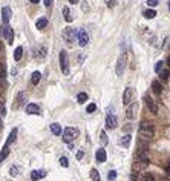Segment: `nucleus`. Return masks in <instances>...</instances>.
Returning a JSON list of instances; mask_svg holds the SVG:
<instances>
[{"mask_svg":"<svg viewBox=\"0 0 170 181\" xmlns=\"http://www.w3.org/2000/svg\"><path fill=\"white\" fill-rule=\"evenodd\" d=\"M147 166H149V158L145 156V155H142V153H139L135 158V161L132 163V170L138 173V172H142Z\"/></svg>","mask_w":170,"mask_h":181,"instance_id":"1","label":"nucleus"},{"mask_svg":"<svg viewBox=\"0 0 170 181\" xmlns=\"http://www.w3.org/2000/svg\"><path fill=\"white\" fill-rule=\"evenodd\" d=\"M126 66H127V54L123 51V52L119 54V57H118V60H116V66H115V72H116L118 77H121V75L124 74Z\"/></svg>","mask_w":170,"mask_h":181,"instance_id":"2","label":"nucleus"},{"mask_svg":"<svg viewBox=\"0 0 170 181\" xmlns=\"http://www.w3.org/2000/svg\"><path fill=\"white\" fill-rule=\"evenodd\" d=\"M78 129L77 127H66L63 132H61V135H63V141L64 143H72L77 137H78Z\"/></svg>","mask_w":170,"mask_h":181,"instance_id":"3","label":"nucleus"},{"mask_svg":"<svg viewBox=\"0 0 170 181\" xmlns=\"http://www.w3.org/2000/svg\"><path fill=\"white\" fill-rule=\"evenodd\" d=\"M153 132H155V127L152 123H147V121H142L141 126H139V135L141 137H145V138H152L153 137Z\"/></svg>","mask_w":170,"mask_h":181,"instance_id":"4","label":"nucleus"},{"mask_svg":"<svg viewBox=\"0 0 170 181\" xmlns=\"http://www.w3.org/2000/svg\"><path fill=\"white\" fill-rule=\"evenodd\" d=\"M63 40L67 43V44H72L74 40H77V32L74 28H66L63 31Z\"/></svg>","mask_w":170,"mask_h":181,"instance_id":"5","label":"nucleus"},{"mask_svg":"<svg viewBox=\"0 0 170 181\" xmlns=\"http://www.w3.org/2000/svg\"><path fill=\"white\" fill-rule=\"evenodd\" d=\"M60 67L64 75L69 74V61H67V54L66 51H60Z\"/></svg>","mask_w":170,"mask_h":181,"instance_id":"6","label":"nucleus"},{"mask_svg":"<svg viewBox=\"0 0 170 181\" xmlns=\"http://www.w3.org/2000/svg\"><path fill=\"white\" fill-rule=\"evenodd\" d=\"M116 124H118L116 115H115V114H107V117H106V129L113 130V129L116 127Z\"/></svg>","mask_w":170,"mask_h":181,"instance_id":"7","label":"nucleus"},{"mask_svg":"<svg viewBox=\"0 0 170 181\" xmlns=\"http://www.w3.org/2000/svg\"><path fill=\"white\" fill-rule=\"evenodd\" d=\"M77 40H78V44L83 48V46H86V44L89 43V34L84 29H80L77 32Z\"/></svg>","mask_w":170,"mask_h":181,"instance_id":"8","label":"nucleus"},{"mask_svg":"<svg viewBox=\"0 0 170 181\" xmlns=\"http://www.w3.org/2000/svg\"><path fill=\"white\" fill-rule=\"evenodd\" d=\"M144 101H145V104H147V107H149V110L152 112V114H156L158 112V106H156V103L152 100V97L149 95V94H144Z\"/></svg>","mask_w":170,"mask_h":181,"instance_id":"9","label":"nucleus"},{"mask_svg":"<svg viewBox=\"0 0 170 181\" xmlns=\"http://www.w3.org/2000/svg\"><path fill=\"white\" fill-rule=\"evenodd\" d=\"M11 17H12L11 8H9V6H3V8H2V21H3L5 25H8L9 20H11Z\"/></svg>","mask_w":170,"mask_h":181,"instance_id":"10","label":"nucleus"},{"mask_svg":"<svg viewBox=\"0 0 170 181\" xmlns=\"http://www.w3.org/2000/svg\"><path fill=\"white\" fill-rule=\"evenodd\" d=\"M136 112H138V103H132V104L127 107V110H126V117H127L129 120H133V118L136 117Z\"/></svg>","mask_w":170,"mask_h":181,"instance_id":"11","label":"nucleus"},{"mask_svg":"<svg viewBox=\"0 0 170 181\" xmlns=\"http://www.w3.org/2000/svg\"><path fill=\"white\" fill-rule=\"evenodd\" d=\"M46 52H47V49H46L44 46H37V48L32 49V55H34L35 58H38V60L44 58V57H46Z\"/></svg>","mask_w":170,"mask_h":181,"instance_id":"12","label":"nucleus"},{"mask_svg":"<svg viewBox=\"0 0 170 181\" xmlns=\"http://www.w3.org/2000/svg\"><path fill=\"white\" fill-rule=\"evenodd\" d=\"M3 35H5V38L8 40V44H12V41H14V31H12V28H11L9 25L5 26V29H3Z\"/></svg>","mask_w":170,"mask_h":181,"instance_id":"13","label":"nucleus"},{"mask_svg":"<svg viewBox=\"0 0 170 181\" xmlns=\"http://www.w3.org/2000/svg\"><path fill=\"white\" fill-rule=\"evenodd\" d=\"M26 114H29V115H37V114H40V106L35 104V103H29V104L26 106Z\"/></svg>","mask_w":170,"mask_h":181,"instance_id":"14","label":"nucleus"},{"mask_svg":"<svg viewBox=\"0 0 170 181\" xmlns=\"http://www.w3.org/2000/svg\"><path fill=\"white\" fill-rule=\"evenodd\" d=\"M95 158H96V161H98V163H104V161H106V158H107L106 150H104L103 147L98 149V150H96V153H95Z\"/></svg>","mask_w":170,"mask_h":181,"instance_id":"15","label":"nucleus"},{"mask_svg":"<svg viewBox=\"0 0 170 181\" xmlns=\"http://www.w3.org/2000/svg\"><path fill=\"white\" fill-rule=\"evenodd\" d=\"M46 176V170H32L31 172V179L32 181H37V179H41V178H44Z\"/></svg>","mask_w":170,"mask_h":181,"instance_id":"16","label":"nucleus"},{"mask_svg":"<svg viewBox=\"0 0 170 181\" xmlns=\"http://www.w3.org/2000/svg\"><path fill=\"white\" fill-rule=\"evenodd\" d=\"M132 94H133V90H132V87H126V90H124V95H123V103H124L126 106H127V104L130 103Z\"/></svg>","mask_w":170,"mask_h":181,"instance_id":"17","label":"nucleus"},{"mask_svg":"<svg viewBox=\"0 0 170 181\" xmlns=\"http://www.w3.org/2000/svg\"><path fill=\"white\" fill-rule=\"evenodd\" d=\"M130 141H132V137H130V135H124V137L118 141V144H119L121 147H129V146H130Z\"/></svg>","mask_w":170,"mask_h":181,"instance_id":"18","label":"nucleus"},{"mask_svg":"<svg viewBox=\"0 0 170 181\" xmlns=\"http://www.w3.org/2000/svg\"><path fill=\"white\" fill-rule=\"evenodd\" d=\"M35 26H37V29H44L46 26H47V18L46 17H40L38 20H37V23H35Z\"/></svg>","mask_w":170,"mask_h":181,"instance_id":"19","label":"nucleus"},{"mask_svg":"<svg viewBox=\"0 0 170 181\" xmlns=\"http://www.w3.org/2000/svg\"><path fill=\"white\" fill-rule=\"evenodd\" d=\"M152 89H153V92H155L156 95H161V92H162V86H161V83H159L158 80H155V81L152 83Z\"/></svg>","mask_w":170,"mask_h":181,"instance_id":"20","label":"nucleus"},{"mask_svg":"<svg viewBox=\"0 0 170 181\" xmlns=\"http://www.w3.org/2000/svg\"><path fill=\"white\" fill-rule=\"evenodd\" d=\"M17 132H18V130H17V127H14V129L11 130L9 137H8V141H6V144H8V146H9L11 143H14V141H15V138H17Z\"/></svg>","mask_w":170,"mask_h":181,"instance_id":"21","label":"nucleus"},{"mask_svg":"<svg viewBox=\"0 0 170 181\" xmlns=\"http://www.w3.org/2000/svg\"><path fill=\"white\" fill-rule=\"evenodd\" d=\"M49 127H51V132H52L54 135H60V133L63 132V130H61V126H60L58 123H52Z\"/></svg>","mask_w":170,"mask_h":181,"instance_id":"22","label":"nucleus"},{"mask_svg":"<svg viewBox=\"0 0 170 181\" xmlns=\"http://www.w3.org/2000/svg\"><path fill=\"white\" fill-rule=\"evenodd\" d=\"M142 15L147 18V20H150V18H155V17H156V11H155V9H145V11L142 12Z\"/></svg>","mask_w":170,"mask_h":181,"instance_id":"23","label":"nucleus"},{"mask_svg":"<svg viewBox=\"0 0 170 181\" xmlns=\"http://www.w3.org/2000/svg\"><path fill=\"white\" fill-rule=\"evenodd\" d=\"M40 78H41V74H40L38 71H34L32 75H31V83H32V84H38Z\"/></svg>","mask_w":170,"mask_h":181,"instance_id":"24","label":"nucleus"},{"mask_svg":"<svg viewBox=\"0 0 170 181\" xmlns=\"http://www.w3.org/2000/svg\"><path fill=\"white\" fill-rule=\"evenodd\" d=\"M21 57H23V48L18 46V48H15V51H14V60H15V61H20Z\"/></svg>","mask_w":170,"mask_h":181,"instance_id":"25","label":"nucleus"},{"mask_svg":"<svg viewBox=\"0 0 170 181\" xmlns=\"http://www.w3.org/2000/svg\"><path fill=\"white\" fill-rule=\"evenodd\" d=\"M63 17H64V20L67 21H72V14H70V11H69V8L66 6V8H63Z\"/></svg>","mask_w":170,"mask_h":181,"instance_id":"26","label":"nucleus"},{"mask_svg":"<svg viewBox=\"0 0 170 181\" xmlns=\"http://www.w3.org/2000/svg\"><path fill=\"white\" fill-rule=\"evenodd\" d=\"M77 101H78L80 104H83L84 101H87V94H86V92H80V94L77 95Z\"/></svg>","mask_w":170,"mask_h":181,"instance_id":"27","label":"nucleus"},{"mask_svg":"<svg viewBox=\"0 0 170 181\" xmlns=\"http://www.w3.org/2000/svg\"><path fill=\"white\" fill-rule=\"evenodd\" d=\"M8 155H9V146H8V144H5V147H3L2 153H0V161L5 160V158H6Z\"/></svg>","mask_w":170,"mask_h":181,"instance_id":"28","label":"nucleus"},{"mask_svg":"<svg viewBox=\"0 0 170 181\" xmlns=\"http://www.w3.org/2000/svg\"><path fill=\"white\" fill-rule=\"evenodd\" d=\"M158 74H159V77H161L162 80H168V77H170V71H168V69H161Z\"/></svg>","mask_w":170,"mask_h":181,"instance_id":"29","label":"nucleus"},{"mask_svg":"<svg viewBox=\"0 0 170 181\" xmlns=\"http://www.w3.org/2000/svg\"><path fill=\"white\" fill-rule=\"evenodd\" d=\"M90 178H92V181H100V173H98V170L92 169V170H90Z\"/></svg>","mask_w":170,"mask_h":181,"instance_id":"30","label":"nucleus"},{"mask_svg":"<svg viewBox=\"0 0 170 181\" xmlns=\"http://www.w3.org/2000/svg\"><path fill=\"white\" fill-rule=\"evenodd\" d=\"M100 141H101V144H103V146L109 143V138H107V135H106V132H104V130L100 133Z\"/></svg>","mask_w":170,"mask_h":181,"instance_id":"31","label":"nucleus"},{"mask_svg":"<svg viewBox=\"0 0 170 181\" xmlns=\"http://www.w3.org/2000/svg\"><path fill=\"white\" fill-rule=\"evenodd\" d=\"M60 164H61V167H69V160L66 156H61L60 158Z\"/></svg>","mask_w":170,"mask_h":181,"instance_id":"32","label":"nucleus"},{"mask_svg":"<svg viewBox=\"0 0 170 181\" xmlns=\"http://www.w3.org/2000/svg\"><path fill=\"white\" fill-rule=\"evenodd\" d=\"M5 77H6V69L3 64H0V80H5Z\"/></svg>","mask_w":170,"mask_h":181,"instance_id":"33","label":"nucleus"},{"mask_svg":"<svg viewBox=\"0 0 170 181\" xmlns=\"http://www.w3.org/2000/svg\"><path fill=\"white\" fill-rule=\"evenodd\" d=\"M86 110H87V114H92V112L96 110V104H95V103H90V104L86 107Z\"/></svg>","mask_w":170,"mask_h":181,"instance_id":"34","label":"nucleus"},{"mask_svg":"<svg viewBox=\"0 0 170 181\" xmlns=\"http://www.w3.org/2000/svg\"><path fill=\"white\" fill-rule=\"evenodd\" d=\"M17 173H18V167H17V166H12V167L9 169V175H11V176H17Z\"/></svg>","mask_w":170,"mask_h":181,"instance_id":"35","label":"nucleus"},{"mask_svg":"<svg viewBox=\"0 0 170 181\" xmlns=\"http://www.w3.org/2000/svg\"><path fill=\"white\" fill-rule=\"evenodd\" d=\"M115 178H116V172H115V170H110V172L107 173V179H109V181H113Z\"/></svg>","mask_w":170,"mask_h":181,"instance_id":"36","label":"nucleus"},{"mask_svg":"<svg viewBox=\"0 0 170 181\" xmlns=\"http://www.w3.org/2000/svg\"><path fill=\"white\" fill-rule=\"evenodd\" d=\"M162 66H164V63H162V61H158V63L155 64V72H159V71L162 69Z\"/></svg>","mask_w":170,"mask_h":181,"instance_id":"37","label":"nucleus"},{"mask_svg":"<svg viewBox=\"0 0 170 181\" xmlns=\"http://www.w3.org/2000/svg\"><path fill=\"white\" fill-rule=\"evenodd\" d=\"M159 3V0H147V5L150 6V8H153V6H156Z\"/></svg>","mask_w":170,"mask_h":181,"instance_id":"38","label":"nucleus"},{"mask_svg":"<svg viewBox=\"0 0 170 181\" xmlns=\"http://www.w3.org/2000/svg\"><path fill=\"white\" fill-rule=\"evenodd\" d=\"M142 181H155V178H153V176H152L150 173H147V175H144Z\"/></svg>","mask_w":170,"mask_h":181,"instance_id":"39","label":"nucleus"},{"mask_svg":"<svg viewBox=\"0 0 170 181\" xmlns=\"http://www.w3.org/2000/svg\"><path fill=\"white\" fill-rule=\"evenodd\" d=\"M25 98H26V94H25V92H21V94H18V103H20V104L23 103V100H25Z\"/></svg>","mask_w":170,"mask_h":181,"instance_id":"40","label":"nucleus"},{"mask_svg":"<svg viewBox=\"0 0 170 181\" xmlns=\"http://www.w3.org/2000/svg\"><path fill=\"white\" fill-rule=\"evenodd\" d=\"M43 2H44V6H46V8H51L52 3H54V0H43Z\"/></svg>","mask_w":170,"mask_h":181,"instance_id":"41","label":"nucleus"},{"mask_svg":"<svg viewBox=\"0 0 170 181\" xmlns=\"http://www.w3.org/2000/svg\"><path fill=\"white\" fill-rule=\"evenodd\" d=\"M106 2H107V6H109V8H113V6L116 5V0H106Z\"/></svg>","mask_w":170,"mask_h":181,"instance_id":"42","label":"nucleus"},{"mask_svg":"<svg viewBox=\"0 0 170 181\" xmlns=\"http://www.w3.org/2000/svg\"><path fill=\"white\" fill-rule=\"evenodd\" d=\"M83 156H84V150H78L77 152V160H81Z\"/></svg>","mask_w":170,"mask_h":181,"instance_id":"43","label":"nucleus"},{"mask_svg":"<svg viewBox=\"0 0 170 181\" xmlns=\"http://www.w3.org/2000/svg\"><path fill=\"white\" fill-rule=\"evenodd\" d=\"M123 129H124L126 132H127V130H132V123H130V124H124V127H123Z\"/></svg>","mask_w":170,"mask_h":181,"instance_id":"44","label":"nucleus"},{"mask_svg":"<svg viewBox=\"0 0 170 181\" xmlns=\"http://www.w3.org/2000/svg\"><path fill=\"white\" fill-rule=\"evenodd\" d=\"M31 3H34V5H37V3H40V0H29Z\"/></svg>","mask_w":170,"mask_h":181,"instance_id":"45","label":"nucleus"},{"mask_svg":"<svg viewBox=\"0 0 170 181\" xmlns=\"http://www.w3.org/2000/svg\"><path fill=\"white\" fill-rule=\"evenodd\" d=\"M69 3H74L75 5V3H78V0H69Z\"/></svg>","mask_w":170,"mask_h":181,"instance_id":"46","label":"nucleus"},{"mask_svg":"<svg viewBox=\"0 0 170 181\" xmlns=\"http://www.w3.org/2000/svg\"><path fill=\"white\" fill-rule=\"evenodd\" d=\"M167 64H168V67H170V55L167 57Z\"/></svg>","mask_w":170,"mask_h":181,"instance_id":"47","label":"nucleus"},{"mask_svg":"<svg viewBox=\"0 0 170 181\" xmlns=\"http://www.w3.org/2000/svg\"><path fill=\"white\" fill-rule=\"evenodd\" d=\"M3 51V46H2V43H0V52H2Z\"/></svg>","mask_w":170,"mask_h":181,"instance_id":"48","label":"nucleus"},{"mask_svg":"<svg viewBox=\"0 0 170 181\" xmlns=\"http://www.w3.org/2000/svg\"><path fill=\"white\" fill-rule=\"evenodd\" d=\"M168 11H170V2H168Z\"/></svg>","mask_w":170,"mask_h":181,"instance_id":"49","label":"nucleus"}]
</instances>
